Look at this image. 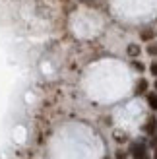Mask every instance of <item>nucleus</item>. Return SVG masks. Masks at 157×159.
Segmentation results:
<instances>
[{
	"label": "nucleus",
	"instance_id": "f257e3e1",
	"mask_svg": "<svg viewBox=\"0 0 157 159\" xmlns=\"http://www.w3.org/2000/svg\"><path fill=\"white\" fill-rule=\"evenodd\" d=\"M146 153H147L146 142H134V144H130V155L132 157H140V155H146Z\"/></svg>",
	"mask_w": 157,
	"mask_h": 159
},
{
	"label": "nucleus",
	"instance_id": "f03ea898",
	"mask_svg": "<svg viewBox=\"0 0 157 159\" xmlns=\"http://www.w3.org/2000/svg\"><path fill=\"white\" fill-rule=\"evenodd\" d=\"M147 136H153V134H157V118L155 116H150L146 120V124H144V128H142Z\"/></svg>",
	"mask_w": 157,
	"mask_h": 159
},
{
	"label": "nucleus",
	"instance_id": "7ed1b4c3",
	"mask_svg": "<svg viewBox=\"0 0 157 159\" xmlns=\"http://www.w3.org/2000/svg\"><path fill=\"white\" fill-rule=\"evenodd\" d=\"M147 91H150V84H147V80L146 78H140L136 87H134V95H144Z\"/></svg>",
	"mask_w": 157,
	"mask_h": 159
},
{
	"label": "nucleus",
	"instance_id": "20e7f679",
	"mask_svg": "<svg viewBox=\"0 0 157 159\" xmlns=\"http://www.w3.org/2000/svg\"><path fill=\"white\" fill-rule=\"evenodd\" d=\"M146 99H147V105H150L151 111H157V93L155 91H147L146 93Z\"/></svg>",
	"mask_w": 157,
	"mask_h": 159
},
{
	"label": "nucleus",
	"instance_id": "39448f33",
	"mask_svg": "<svg viewBox=\"0 0 157 159\" xmlns=\"http://www.w3.org/2000/svg\"><path fill=\"white\" fill-rule=\"evenodd\" d=\"M140 37H142L144 41H151V39L155 37V31H153V29H142V33H140Z\"/></svg>",
	"mask_w": 157,
	"mask_h": 159
},
{
	"label": "nucleus",
	"instance_id": "423d86ee",
	"mask_svg": "<svg viewBox=\"0 0 157 159\" xmlns=\"http://www.w3.org/2000/svg\"><path fill=\"white\" fill-rule=\"evenodd\" d=\"M126 52H128V57H132V58H136L138 54H140V47H138V45H128V49H126Z\"/></svg>",
	"mask_w": 157,
	"mask_h": 159
},
{
	"label": "nucleus",
	"instance_id": "0eeeda50",
	"mask_svg": "<svg viewBox=\"0 0 157 159\" xmlns=\"http://www.w3.org/2000/svg\"><path fill=\"white\" fill-rule=\"evenodd\" d=\"M146 51H147V54H151V57H157V43H150Z\"/></svg>",
	"mask_w": 157,
	"mask_h": 159
},
{
	"label": "nucleus",
	"instance_id": "6e6552de",
	"mask_svg": "<svg viewBox=\"0 0 157 159\" xmlns=\"http://www.w3.org/2000/svg\"><path fill=\"white\" fill-rule=\"evenodd\" d=\"M132 66H134L138 72H144V64L142 62H138V60H132Z\"/></svg>",
	"mask_w": 157,
	"mask_h": 159
},
{
	"label": "nucleus",
	"instance_id": "1a4fd4ad",
	"mask_svg": "<svg viewBox=\"0 0 157 159\" xmlns=\"http://www.w3.org/2000/svg\"><path fill=\"white\" fill-rule=\"evenodd\" d=\"M150 72H151V74L157 78V60H155V62H151V66H150Z\"/></svg>",
	"mask_w": 157,
	"mask_h": 159
},
{
	"label": "nucleus",
	"instance_id": "9d476101",
	"mask_svg": "<svg viewBox=\"0 0 157 159\" xmlns=\"http://www.w3.org/2000/svg\"><path fill=\"white\" fill-rule=\"evenodd\" d=\"M116 159H126V152L119 149V152H116Z\"/></svg>",
	"mask_w": 157,
	"mask_h": 159
},
{
	"label": "nucleus",
	"instance_id": "9b49d317",
	"mask_svg": "<svg viewBox=\"0 0 157 159\" xmlns=\"http://www.w3.org/2000/svg\"><path fill=\"white\" fill-rule=\"evenodd\" d=\"M151 146L157 148V134H153V140H151Z\"/></svg>",
	"mask_w": 157,
	"mask_h": 159
},
{
	"label": "nucleus",
	"instance_id": "f8f14e48",
	"mask_svg": "<svg viewBox=\"0 0 157 159\" xmlns=\"http://www.w3.org/2000/svg\"><path fill=\"white\" fill-rule=\"evenodd\" d=\"M134 159H151L150 153H146V155H140V157H134Z\"/></svg>",
	"mask_w": 157,
	"mask_h": 159
},
{
	"label": "nucleus",
	"instance_id": "ddd939ff",
	"mask_svg": "<svg viewBox=\"0 0 157 159\" xmlns=\"http://www.w3.org/2000/svg\"><path fill=\"white\" fill-rule=\"evenodd\" d=\"M155 149V155H153V159H157V148H153Z\"/></svg>",
	"mask_w": 157,
	"mask_h": 159
},
{
	"label": "nucleus",
	"instance_id": "4468645a",
	"mask_svg": "<svg viewBox=\"0 0 157 159\" xmlns=\"http://www.w3.org/2000/svg\"><path fill=\"white\" fill-rule=\"evenodd\" d=\"M155 89H157V80H155Z\"/></svg>",
	"mask_w": 157,
	"mask_h": 159
}]
</instances>
